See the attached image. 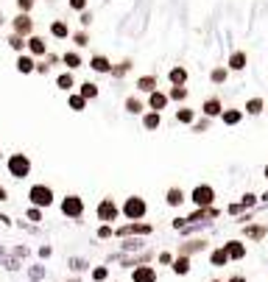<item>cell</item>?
I'll return each instance as SVG.
<instances>
[{"label": "cell", "mask_w": 268, "mask_h": 282, "mask_svg": "<svg viewBox=\"0 0 268 282\" xmlns=\"http://www.w3.org/2000/svg\"><path fill=\"white\" fill-rule=\"evenodd\" d=\"M229 67H232V70H243V67H246V53H240V51L232 53V59H229Z\"/></svg>", "instance_id": "cell-12"}, {"label": "cell", "mask_w": 268, "mask_h": 282, "mask_svg": "<svg viewBox=\"0 0 268 282\" xmlns=\"http://www.w3.org/2000/svg\"><path fill=\"white\" fill-rule=\"evenodd\" d=\"M260 109H263V101H260V98H251V101L246 103V112H251V115H257Z\"/></svg>", "instance_id": "cell-27"}, {"label": "cell", "mask_w": 268, "mask_h": 282, "mask_svg": "<svg viewBox=\"0 0 268 282\" xmlns=\"http://www.w3.org/2000/svg\"><path fill=\"white\" fill-rule=\"evenodd\" d=\"M56 84H59V90H70V87H73V76H70V73H64V76L56 78Z\"/></svg>", "instance_id": "cell-25"}, {"label": "cell", "mask_w": 268, "mask_h": 282, "mask_svg": "<svg viewBox=\"0 0 268 282\" xmlns=\"http://www.w3.org/2000/svg\"><path fill=\"white\" fill-rule=\"evenodd\" d=\"M171 81H173L176 87H182L184 81H187V70H184V67H173V70H171Z\"/></svg>", "instance_id": "cell-11"}, {"label": "cell", "mask_w": 268, "mask_h": 282, "mask_svg": "<svg viewBox=\"0 0 268 282\" xmlns=\"http://www.w3.org/2000/svg\"><path fill=\"white\" fill-rule=\"evenodd\" d=\"M31 201H34L36 207H51L53 204V193L51 188H45V185H36V188H31Z\"/></svg>", "instance_id": "cell-1"}, {"label": "cell", "mask_w": 268, "mask_h": 282, "mask_svg": "<svg viewBox=\"0 0 268 282\" xmlns=\"http://www.w3.org/2000/svg\"><path fill=\"white\" fill-rule=\"evenodd\" d=\"M98 95V87L95 84H89V81H87L84 87H81V98H95Z\"/></svg>", "instance_id": "cell-22"}, {"label": "cell", "mask_w": 268, "mask_h": 282, "mask_svg": "<svg viewBox=\"0 0 268 282\" xmlns=\"http://www.w3.org/2000/svg\"><path fill=\"white\" fill-rule=\"evenodd\" d=\"M31 3H34V0H17L20 11H28V9H31Z\"/></svg>", "instance_id": "cell-34"}, {"label": "cell", "mask_w": 268, "mask_h": 282, "mask_svg": "<svg viewBox=\"0 0 268 282\" xmlns=\"http://www.w3.org/2000/svg\"><path fill=\"white\" fill-rule=\"evenodd\" d=\"M0 198H6V190H3V188H0Z\"/></svg>", "instance_id": "cell-40"}, {"label": "cell", "mask_w": 268, "mask_h": 282, "mask_svg": "<svg viewBox=\"0 0 268 282\" xmlns=\"http://www.w3.org/2000/svg\"><path fill=\"white\" fill-rule=\"evenodd\" d=\"M240 120V112L238 109H229V112H224V123H229V126H235Z\"/></svg>", "instance_id": "cell-23"}, {"label": "cell", "mask_w": 268, "mask_h": 282, "mask_svg": "<svg viewBox=\"0 0 268 282\" xmlns=\"http://www.w3.org/2000/svg\"><path fill=\"white\" fill-rule=\"evenodd\" d=\"M173 271H176V274H187V271H190V260H187V257L173 260Z\"/></svg>", "instance_id": "cell-15"}, {"label": "cell", "mask_w": 268, "mask_h": 282, "mask_svg": "<svg viewBox=\"0 0 268 282\" xmlns=\"http://www.w3.org/2000/svg\"><path fill=\"white\" fill-rule=\"evenodd\" d=\"M123 213H126V218H131V221H140L143 215H146V201L143 198H129L126 201V207H123Z\"/></svg>", "instance_id": "cell-2"}, {"label": "cell", "mask_w": 268, "mask_h": 282, "mask_svg": "<svg viewBox=\"0 0 268 282\" xmlns=\"http://www.w3.org/2000/svg\"><path fill=\"white\" fill-rule=\"evenodd\" d=\"M9 171H11V176H26L28 171H31V162H28V157H23V154H14L9 159Z\"/></svg>", "instance_id": "cell-3"}, {"label": "cell", "mask_w": 268, "mask_h": 282, "mask_svg": "<svg viewBox=\"0 0 268 282\" xmlns=\"http://www.w3.org/2000/svg\"><path fill=\"white\" fill-rule=\"evenodd\" d=\"M266 176H268V168H266Z\"/></svg>", "instance_id": "cell-42"}, {"label": "cell", "mask_w": 268, "mask_h": 282, "mask_svg": "<svg viewBox=\"0 0 268 282\" xmlns=\"http://www.w3.org/2000/svg\"><path fill=\"white\" fill-rule=\"evenodd\" d=\"M226 254L235 257V260H240V257L246 254V246H243V243H238V240H232V243H226Z\"/></svg>", "instance_id": "cell-9"}, {"label": "cell", "mask_w": 268, "mask_h": 282, "mask_svg": "<svg viewBox=\"0 0 268 282\" xmlns=\"http://www.w3.org/2000/svg\"><path fill=\"white\" fill-rule=\"evenodd\" d=\"M176 118L182 120V123H190V120H193V112H190V109H179V112H176Z\"/></svg>", "instance_id": "cell-30"}, {"label": "cell", "mask_w": 268, "mask_h": 282, "mask_svg": "<svg viewBox=\"0 0 268 282\" xmlns=\"http://www.w3.org/2000/svg\"><path fill=\"white\" fill-rule=\"evenodd\" d=\"M146 128H159V112H151V115H146Z\"/></svg>", "instance_id": "cell-20"}, {"label": "cell", "mask_w": 268, "mask_h": 282, "mask_svg": "<svg viewBox=\"0 0 268 282\" xmlns=\"http://www.w3.org/2000/svg\"><path fill=\"white\" fill-rule=\"evenodd\" d=\"M70 6H73V9H84L87 0H70Z\"/></svg>", "instance_id": "cell-37"}, {"label": "cell", "mask_w": 268, "mask_h": 282, "mask_svg": "<svg viewBox=\"0 0 268 282\" xmlns=\"http://www.w3.org/2000/svg\"><path fill=\"white\" fill-rule=\"evenodd\" d=\"M89 64H92V70H98V73H106V70H109V62H106L104 56H95Z\"/></svg>", "instance_id": "cell-18"}, {"label": "cell", "mask_w": 268, "mask_h": 282, "mask_svg": "<svg viewBox=\"0 0 268 282\" xmlns=\"http://www.w3.org/2000/svg\"><path fill=\"white\" fill-rule=\"evenodd\" d=\"M212 81H215V84H218V81H226V70H224V67L212 70Z\"/></svg>", "instance_id": "cell-31"}, {"label": "cell", "mask_w": 268, "mask_h": 282, "mask_svg": "<svg viewBox=\"0 0 268 282\" xmlns=\"http://www.w3.org/2000/svg\"><path fill=\"white\" fill-rule=\"evenodd\" d=\"M64 64L67 67H81V56L78 53H64Z\"/></svg>", "instance_id": "cell-21"}, {"label": "cell", "mask_w": 268, "mask_h": 282, "mask_svg": "<svg viewBox=\"0 0 268 282\" xmlns=\"http://www.w3.org/2000/svg\"><path fill=\"white\" fill-rule=\"evenodd\" d=\"M61 213L70 215V218H78V215H81V198H78V196H67L64 201H61Z\"/></svg>", "instance_id": "cell-5"}, {"label": "cell", "mask_w": 268, "mask_h": 282, "mask_svg": "<svg viewBox=\"0 0 268 282\" xmlns=\"http://www.w3.org/2000/svg\"><path fill=\"white\" fill-rule=\"evenodd\" d=\"M182 201H184V193H182V190H168V204H171V207L182 204Z\"/></svg>", "instance_id": "cell-17"}, {"label": "cell", "mask_w": 268, "mask_h": 282, "mask_svg": "<svg viewBox=\"0 0 268 282\" xmlns=\"http://www.w3.org/2000/svg\"><path fill=\"white\" fill-rule=\"evenodd\" d=\"M254 201H257V198L251 196V193H246V196H243V207H251Z\"/></svg>", "instance_id": "cell-36"}, {"label": "cell", "mask_w": 268, "mask_h": 282, "mask_svg": "<svg viewBox=\"0 0 268 282\" xmlns=\"http://www.w3.org/2000/svg\"><path fill=\"white\" fill-rule=\"evenodd\" d=\"M51 34H53V36H59V39H61V36H67L70 31H67V26H64V23H53Z\"/></svg>", "instance_id": "cell-24"}, {"label": "cell", "mask_w": 268, "mask_h": 282, "mask_svg": "<svg viewBox=\"0 0 268 282\" xmlns=\"http://www.w3.org/2000/svg\"><path fill=\"white\" fill-rule=\"evenodd\" d=\"M92 280H106V268H95V271H92Z\"/></svg>", "instance_id": "cell-33"}, {"label": "cell", "mask_w": 268, "mask_h": 282, "mask_svg": "<svg viewBox=\"0 0 268 282\" xmlns=\"http://www.w3.org/2000/svg\"><path fill=\"white\" fill-rule=\"evenodd\" d=\"M148 103H151V109H154V112H159V109H165V103H168V95H162V93H151Z\"/></svg>", "instance_id": "cell-10"}, {"label": "cell", "mask_w": 268, "mask_h": 282, "mask_svg": "<svg viewBox=\"0 0 268 282\" xmlns=\"http://www.w3.org/2000/svg\"><path fill=\"white\" fill-rule=\"evenodd\" d=\"M215 282H218V280H215Z\"/></svg>", "instance_id": "cell-43"}, {"label": "cell", "mask_w": 268, "mask_h": 282, "mask_svg": "<svg viewBox=\"0 0 268 282\" xmlns=\"http://www.w3.org/2000/svg\"><path fill=\"white\" fill-rule=\"evenodd\" d=\"M134 282H156V271L151 265H140L134 268Z\"/></svg>", "instance_id": "cell-7"}, {"label": "cell", "mask_w": 268, "mask_h": 282, "mask_svg": "<svg viewBox=\"0 0 268 282\" xmlns=\"http://www.w3.org/2000/svg\"><path fill=\"white\" fill-rule=\"evenodd\" d=\"M14 31H17V34H31V17H28V14H20V17L14 20Z\"/></svg>", "instance_id": "cell-8"}, {"label": "cell", "mask_w": 268, "mask_h": 282, "mask_svg": "<svg viewBox=\"0 0 268 282\" xmlns=\"http://www.w3.org/2000/svg\"><path fill=\"white\" fill-rule=\"evenodd\" d=\"M212 196H215V193H212L209 185H199V188L193 190V201H196L199 207H209L212 204Z\"/></svg>", "instance_id": "cell-4"}, {"label": "cell", "mask_w": 268, "mask_h": 282, "mask_svg": "<svg viewBox=\"0 0 268 282\" xmlns=\"http://www.w3.org/2000/svg\"><path fill=\"white\" fill-rule=\"evenodd\" d=\"M28 48H31V53H36V56H39V53H45V39L31 36V39H28Z\"/></svg>", "instance_id": "cell-13"}, {"label": "cell", "mask_w": 268, "mask_h": 282, "mask_svg": "<svg viewBox=\"0 0 268 282\" xmlns=\"http://www.w3.org/2000/svg\"><path fill=\"white\" fill-rule=\"evenodd\" d=\"M204 112H207V115H218V112H221V101H215V98L207 101L204 103Z\"/></svg>", "instance_id": "cell-26"}, {"label": "cell", "mask_w": 268, "mask_h": 282, "mask_svg": "<svg viewBox=\"0 0 268 282\" xmlns=\"http://www.w3.org/2000/svg\"><path fill=\"white\" fill-rule=\"evenodd\" d=\"M263 198H266V201H268V193H266V196H263Z\"/></svg>", "instance_id": "cell-41"}, {"label": "cell", "mask_w": 268, "mask_h": 282, "mask_svg": "<svg viewBox=\"0 0 268 282\" xmlns=\"http://www.w3.org/2000/svg\"><path fill=\"white\" fill-rule=\"evenodd\" d=\"M17 70H20V73H31V70H34V59H31V56H20V59H17Z\"/></svg>", "instance_id": "cell-14"}, {"label": "cell", "mask_w": 268, "mask_h": 282, "mask_svg": "<svg viewBox=\"0 0 268 282\" xmlns=\"http://www.w3.org/2000/svg\"><path fill=\"white\" fill-rule=\"evenodd\" d=\"M9 42H11V48H17V51H20V48H23V45H26V42H23V39H20V36H11Z\"/></svg>", "instance_id": "cell-35"}, {"label": "cell", "mask_w": 268, "mask_h": 282, "mask_svg": "<svg viewBox=\"0 0 268 282\" xmlns=\"http://www.w3.org/2000/svg\"><path fill=\"white\" fill-rule=\"evenodd\" d=\"M229 282H246V280H243V277H232Z\"/></svg>", "instance_id": "cell-39"}, {"label": "cell", "mask_w": 268, "mask_h": 282, "mask_svg": "<svg viewBox=\"0 0 268 282\" xmlns=\"http://www.w3.org/2000/svg\"><path fill=\"white\" fill-rule=\"evenodd\" d=\"M154 84H156L154 76H143V78L137 81V87H140V90H146V93H154Z\"/></svg>", "instance_id": "cell-16"}, {"label": "cell", "mask_w": 268, "mask_h": 282, "mask_svg": "<svg viewBox=\"0 0 268 282\" xmlns=\"http://www.w3.org/2000/svg\"><path fill=\"white\" fill-rule=\"evenodd\" d=\"M226 260H229V254H226V249H218V251H212V265H224Z\"/></svg>", "instance_id": "cell-19"}, {"label": "cell", "mask_w": 268, "mask_h": 282, "mask_svg": "<svg viewBox=\"0 0 268 282\" xmlns=\"http://www.w3.org/2000/svg\"><path fill=\"white\" fill-rule=\"evenodd\" d=\"M98 218H101V221H115V218H118V207H115L109 198L101 201V207H98Z\"/></svg>", "instance_id": "cell-6"}, {"label": "cell", "mask_w": 268, "mask_h": 282, "mask_svg": "<svg viewBox=\"0 0 268 282\" xmlns=\"http://www.w3.org/2000/svg\"><path fill=\"white\" fill-rule=\"evenodd\" d=\"M84 101H87V98H81V95H73V98H70V106H73L76 112H81V109H84Z\"/></svg>", "instance_id": "cell-29"}, {"label": "cell", "mask_w": 268, "mask_h": 282, "mask_svg": "<svg viewBox=\"0 0 268 282\" xmlns=\"http://www.w3.org/2000/svg\"><path fill=\"white\" fill-rule=\"evenodd\" d=\"M184 95H187V93H184L182 87H173V90H171V98H173V101H182Z\"/></svg>", "instance_id": "cell-32"}, {"label": "cell", "mask_w": 268, "mask_h": 282, "mask_svg": "<svg viewBox=\"0 0 268 282\" xmlns=\"http://www.w3.org/2000/svg\"><path fill=\"white\" fill-rule=\"evenodd\" d=\"M98 235H101V238H109V235H112V229H109V226H101V232H98Z\"/></svg>", "instance_id": "cell-38"}, {"label": "cell", "mask_w": 268, "mask_h": 282, "mask_svg": "<svg viewBox=\"0 0 268 282\" xmlns=\"http://www.w3.org/2000/svg\"><path fill=\"white\" fill-rule=\"evenodd\" d=\"M126 109H129L131 115H140V112H143V103L134 101V98H129V101H126Z\"/></svg>", "instance_id": "cell-28"}]
</instances>
